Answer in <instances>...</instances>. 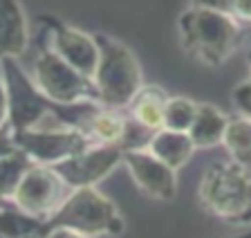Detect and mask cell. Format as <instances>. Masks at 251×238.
Listing matches in <instances>:
<instances>
[{
	"mask_svg": "<svg viewBox=\"0 0 251 238\" xmlns=\"http://www.w3.org/2000/svg\"><path fill=\"white\" fill-rule=\"evenodd\" d=\"M240 21L231 14L202 7H188L177 16L182 50L204 68H220L240 43Z\"/></svg>",
	"mask_w": 251,
	"mask_h": 238,
	"instance_id": "6da1fadb",
	"label": "cell"
},
{
	"mask_svg": "<svg viewBox=\"0 0 251 238\" xmlns=\"http://www.w3.org/2000/svg\"><path fill=\"white\" fill-rule=\"evenodd\" d=\"M202 209L229 227L251 229V173L235 162H213L198 185Z\"/></svg>",
	"mask_w": 251,
	"mask_h": 238,
	"instance_id": "7a4b0ae2",
	"label": "cell"
},
{
	"mask_svg": "<svg viewBox=\"0 0 251 238\" xmlns=\"http://www.w3.org/2000/svg\"><path fill=\"white\" fill-rule=\"evenodd\" d=\"M99 43V65L94 70V85L99 104L115 110H128L137 92L144 88L139 58L126 43L108 34H94Z\"/></svg>",
	"mask_w": 251,
	"mask_h": 238,
	"instance_id": "3957f363",
	"label": "cell"
},
{
	"mask_svg": "<svg viewBox=\"0 0 251 238\" xmlns=\"http://www.w3.org/2000/svg\"><path fill=\"white\" fill-rule=\"evenodd\" d=\"M0 74L7 85L9 97V119L11 131L43 126L45 119H54L58 126H68L72 115V104H56L41 92L36 81L18 65V58L7 56L0 61Z\"/></svg>",
	"mask_w": 251,
	"mask_h": 238,
	"instance_id": "277c9868",
	"label": "cell"
},
{
	"mask_svg": "<svg viewBox=\"0 0 251 238\" xmlns=\"http://www.w3.org/2000/svg\"><path fill=\"white\" fill-rule=\"evenodd\" d=\"M58 227L94 238H117L126 232V220L115 202L97 191V186H83V189H72L61 209L45 220L47 232Z\"/></svg>",
	"mask_w": 251,
	"mask_h": 238,
	"instance_id": "5b68a950",
	"label": "cell"
},
{
	"mask_svg": "<svg viewBox=\"0 0 251 238\" xmlns=\"http://www.w3.org/2000/svg\"><path fill=\"white\" fill-rule=\"evenodd\" d=\"M36 85L45 97L56 104H78V101H99L92 77L81 74L76 68L63 61L47 43H41L38 56L34 61Z\"/></svg>",
	"mask_w": 251,
	"mask_h": 238,
	"instance_id": "8992f818",
	"label": "cell"
},
{
	"mask_svg": "<svg viewBox=\"0 0 251 238\" xmlns=\"http://www.w3.org/2000/svg\"><path fill=\"white\" fill-rule=\"evenodd\" d=\"M14 139L34 164L45 166L61 164L94 144L83 131L58 126V124L52 128L36 126L27 131H14Z\"/></svg>",
	"mask_w": 251,
	"mask_h": 238,
	"instance_id": "52a82bcc",
	"label": "cell"
},
{
	"mask_svg": "<svg viewBox=\"0 0 251 238\" xmlns=\"http://www.w3.org/2000/svg\"><path fill=\"white\" fill-rule=\"evenodd\" d=\"M70 193H72L70 185L58 175L54 166L34 164L14 191L11 202L21 207L23 212L47 220L61 209Z\"/></svg>",
	"mask_w": 251,
	"mask_h": 238,
	"instance_id": "ba28073f",
	"label": "cell"
},
{
	"mask_svg": "<svg viewBox=\"0 0 251 238\" xmlns=\"http://www.w3.org/2000/svg\"><path fill=\"white\" fill-rule=\"evenodd\" d=\"M38 23L43 25V32L50 36L47 45L63 61H68L72 68H76L85 77H94V70L99 65V43L94 34L83 32L61 18L50 16V14L41 16Z\"/></svg>",
	"mask_w": 251,
	"mask_h": 238,
	"instance_id": "9c48e42d",
	"label": "cell"
},
{
	"mask_svg": "<svg viewBox=\"0 0 251 238\" xmlns=\"http://www.w3.org/2000/svg\"><path fill=\"white\" fill-rule=\"evenodd\" d=\"M121 164H124V146L92 144L54 169L70 185V189H83V186H97Z\"/></svg>",
	"mask_w": 251,
	"mask_h": 238,
	"instance_id": "30bf717a",
	"label": "cell"
},
{
	"mask_svg": "<svg viewBox=\"0 0 251 238\" xmlns=\"http://www.w3.org/2000/svg\"><path fill=\"white\" fill-rule=\"evenodd\" d=\"M124 166L128 169L132 182L152 200L171 202L177 198L179 180L177 171L164 164L148 148H128L124 151Z\"/></svg>",
	"mask_w": 251,
	"mask_h": 238,
	"instance_id": "8fae6325",
	"label": "cell"
},
{
	"mask_svg": "<svg viewBox=\"0 0 251 238\" xmlns=\"http://www.w3.org/2000/svg\"><path fill=\"white\" fill-rule=\"evenodd\" d=\"M29 32L23 5L18 0H0V61L18 58L27 50Z\"/></svg>",
	"mask_w": 251,
	"mask_h": 238,
	"instance_id": "7c38bea8",
	"label": "cell"
},
{
	"mask_svg": "<svg viewBox=\"0 0 251 238\" xmlns=\"http://www.w3.org/2000/svg\"><path fill=\"white\" fill-rule=\"evenodd\" d=\"M148 151H151L155 158H159L164 164H168L173 171L184 169V166L191 162V158L195 155V144L191 139L188 132H179V131H168L162 128L151 135L148 139Z\"/></svg>",
	"mask_w": 251,
	"mask_h": 238,
	"instance_id": "4fadbf2b",
	"label": "cell"
},
{
	"mask_svg": "<svg viewBox=\"0 0 251 238\" xmlns=\"http://www.w3.org/2000/svg\"><path fill=\"white\" fill-rule=\"evenodd\" d=\"M166 90H162L155 83H144L137 97L132 99V104L128 106V115L135 124H139L141 128H146L148 132H157L164 128V110H166L168 101Z\"/></svg>",
	"mask_w": 251,
	"mask_h": 238,
	"instance_id": "5bb4252c",
	"label": "cell"
},
{
	"mask_svg": "<svg viewBox=\"0 0 251 238\" xmlns=\"http://www.w3.org/2000/svg\"><path fill=\"white\" fill-rule=\"evenodd\" d=\"M226 126H229V115H225L213 104L202 101L198 106V115H195L188 135H191L198 151H206V148H215L222 144Z\"/></svg>",
	"mask_w": 251,
	"mask_h": 238,
	"instance_id": "9a60e30c",
	"label": "cell"
},
{
	"mask_svg": "<svg viewBox=\"0 0 251 238\" xmlns=\"http://www.w3.org/2000/svg\"><path fill=\"white\" fill-rule=\"evenodd\" d=\"M130 131V119L124 115V110H115V108H105L99 104V108L94 110L92 119L88 126V137L94 144H110V146H124L126 137Z\"/></svg>",
	"mask_w": 251,
	"mask_h": 238,
	"instance_id": "2e32d148",
	"label": "cell"
},
{
	"mask_svg": "<svg viewBox=\"0 0 251 238\" xmlns=\"http://www.w3.org/2000/svg\"><path fill=\"white\" fill-rule=\"evenodd\" d=\"M45 220L23 212L11 200L0 202V238H45Z\"/></svg>",
	"mask_w": 251,
	"mask_h": 238,
	"instance_id": "e0dca14e",
	"label": "cell"
},
{
	"mask_svg": "<svg viewBox=\"0 0 251 238\" xmlns=\"http://www.w3.org/2000/svg\"><path fill=\"white\" fill-rule=\"evenodd\" d=\"M222 146L231 162L251 169V117H245L240 112L229 117Z\"/></svg>",
	"mask_w": 251,
	"mask_h": 238,
	"instance_id": "ac0fdd59",
	"label": "cell"
},
{
	"mask_svg": "<svg viewBox=\"0 0 251 238\" xmlns=\"http://www.w3.org/2000/svg\"><path fill=\"white\" fill-rule=\"evenodd\" d=\"M31 166H34V162L23 151L0 159V202L11 200L14 191L18 189L21 180L25 178V173Z\"/></svg>",
	"mask_w": 251,
	"mask_h": 238,
	"instance_id": "d6986e66",
	"label": "cell"
},
{
	"mask_svg": "<svg viewBox=\"0 0 251 238\" xmlns=\"http://www.w3.org/2000/svg\"><path fill=\"white\" fill-rule=\"evenodd\" d=\"M198 101L191 97H168L166 101V110H164V128L168 131H179V132H188L193 126V119L198 115Z\"/></svg>",
	"mask_w": 251,
	"mask_h": 238,
	"instance_id": "ffe728a7",
	"label": "cell"
},
{
	"mask_svg": "<svg viewBox=\"0 0 251 238\" xmlns=\"http://www.w3.org/2000/svg\"><path fill=\"white\" fill-rule=\"evenodd\" d=\"M231 99H233V106L238 108L240 115L251 117V77L235 85L231 92Z\"/></svg>",
	"mask_w": 251,
	"mask_h": 238,
	"instance_id": "44dd1931",
	"label": "cell"
},
{
	"mask_svg": "<svg viewBox=\"0 0 251 238\" xmlns=\"http://www.w3.org/2000/svg\"><path fill=\"white\" fill-rule=\"evenodd\" d=\"M21 148H18V144H16L14 139V131H11L9 124H5V126H0V159L2 158H9V155L18 153Z\"/></svg>",
	"mask_w": 251,
	"mask_h": 238,
	"instance_id": "7402d4cb",
	"label": "cell"
},
{
	"mask_svg": "<svg viewBox=\"0 0 251 238\" xmlns=\"http://www.w3.org/2000/svg\"><path fill=\"white\" fill-rule=\"evenodd\" d=\"M191 2H193V7L222 11V14H231V16H233V9H235V0H191Z\"/></svg>",
	"mask_w": 251,
	"mask_h": 238,
	"instance_id": "603a6c76",
	"label": "cell"
},
{
	"mask_svg": "<svg viewBox=\"0 0 251 238\" xmlns=\"http://www.w3.org/2000/svg\"><path fill=\"white\" fill-rule=\"evenodd\" d=\"M9 119V97H7V85L0 74V126H5Z\"/></svg>",
	"mask_w": 251,
	"mask_h": 238,
	"instance_id": "cb8c5ba5",
	"label": "cell"
},
{
	"mask_svg": "<svg viewBox=\"0 0 251 238\" xmlns=\"http://www.w3.org/2000/svg\"><path fill=\"white\" fill-rule=\"evenodd\" d=\"M233 16L242 23H251V0H235Z\"/></svg>",
	"mask_w": 251,
	"mask_h": 238,
	"instance_id": "d4e9b609",
	"label": "cell"
},
{
	"mask_svg": "<svg viewBox=\"0 0 251 238\" xmlns=\"http://www.w3.org/2000/svg\"><path fill=\"white\" fill-rule=\"evenodd\" d=\"M45 238H94V236H85V234H78V232H72V229H50L45 234Z\"/></svg>",
	"mask_w": 251,
	"mask_h": 238,
	"instance_id": "484cf974",
	"label": "cell"
},
{
	"mask_svg": "<svg viewBox=\"0 0 251 238\" xmlns=\"http://www.w3.org/2000/svg\"><path fill=\"white\" fill-rule=\"evenodd\" d=\"M229 238H251V229H242V232H238L235 236H229Z\"/></svg>",
	"mask_w": 251,
	"mask_h": 238,
	"instance_id": "4316f807",
	"label": "cell"
},
{
	"mask_svg": "<svg viewBox=\"0 0 251 238\" xmlns=\"http://www.w3.org/2000/svg\"><path fill=\"white\" fill-rule=\"evenodd\" d=\"M245 58H247V65H249V77H251V43H249V48H247Z\"/></svg>",
	"mask_w": 251,
	"mask_h": 238,
	"instance_id": "83f0119b",
	"label": "cell"
}]
</instances>
